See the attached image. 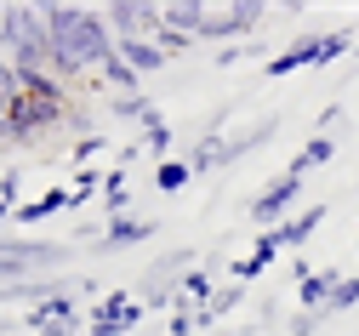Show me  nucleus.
Listing matches in <instances>:
<instances>
[{"label": "nucleus", "mask_w": 359, "mask_h": 336, "mask_svg": "<svg viewBox=\"0 0 359 336\" xmlns=\"http://www.w3.org/2000/svg\"><path fill=\"white\" fill-rule=\"evenodd\" d=\"M86 200H103V171H74V182H69V211H80Z\"/></svg>", "instance_id": "22"}, {"label": "nucleus", "mask_w": 359, "mask_h": 336, "mask_svg": "<svg viewBox=\"0 0 359 336\" xmlns=\"http://www.w3.org/2000/svg\"><path fill=\"white\" fill-rule=\"evenodd\" d=\"M120 58H126L131 69H137V74H160V69L171 63V58L160 52L154 40H120Z\"/></svg>", "instance_id": "17"}, {"label": "nucleus", "mask_w": 359, "mask_h": 336, "mask_svg": "<svg viewBox=\"0 0 359 336\" xmlns=\"http://www.w3.org/2000/svg\"><path fill=\"white\" fill-rule=\"evenodd\" d=\"M6 109H12V103H0V120H6Z\"/></svg>", "instance_id": "36"}, {"label": "nucleus", "mask_w": 359, "mask_h": 336, "mask_svg": "<svg viewBox=\"0 0 359 336\" xmlns=\"http://www.w3.org/2000/svg\"><path fill=\"white\" fill-rule=\"evenodd\" d=\"M217 291H222V285H217V268H211V262H200V268H189V274H183V285H177V308H205Z\"/></svg>", "instance_id": "14"}, {"label": "nucleus", "mask_w": 359, "mask_h": 336, "mask_svg": "<svg viewBox=\"0 0 359 336\" xmlns=\"http://www.w3.org/2000/svg\"><path fill=\"white\" fill-rule=\"evenodd\" d=\"M80 91L63 86L57 74H34L23 80V98L6 109V120H0V142H12V149H34L40 137H52L69 126V109H74Z\"/></svg>", "instance_id": "2"}, {"label": "nucleus", "mask_w": 359, "mask_h": 336, "mask_svg": "<svg viewBox=\"0 0 359 336\" xmlns=\"http://www.w3.org/2000/svg\"><path fill=\"white\" fill-rule=\"evenodd\" d=\"M46 29H52V74L63 86L103 74V63L120 52V40L97 6H46Z\"/></svg>", "instance_id": "1"}, {"label": "nucleus", "mask_w": 359, "mask_h": 336, "mask_svg": "<svg viewBox=\"0 0 359 336\" xmlns=\"http://www.w3.org/2000/svg\"><path fill=\"white\" fill-rule=\"evenodd\" d=\"M154 46H160L165 58H183V52H194L200 40H194V34H177V29H160V34H154Z\"/></svg>", "instance_id": "28"}, {"label": "nucleus", "mask_w": 359, "mask_h": 336, "mask_svg": "<svg viewBox=\"0 0 359 336\" xmlns=\"http://www.w3.org/2000/svg\"><path fill=\"white\" fill-rule=\"evenodd\" d=\"M97 80H103L109 91H126V98H131V91H143V74H137V69H131V63H126L120 52H114V58L103 63V74H97Z\"/></svg>", "instance_id": "20"}, {"label": "nucleus", "mask_w": 359, "mask_h": 336, "mask_svg": "<svg viewBox=\"0 0 359 336\" xmlns=\"http://www.w3.org/2000/svg\"><path fill=\"white\" fill-rule=\"evenodd\" d=\"M337 149H342V137H320V131H313V137L302 142V149L291 154V166H285V171H297V177H308V171H320L325 160H337Z\"/></svg>", "instance_id": "15"}, {"label": "nucleus", "mask_w": 359, "mask_h": 336, "mask_svg": "<svg viewBox=\"0 0 359 336\" xmlns=\"http://www.w3.org/2000/svg\"><path fill=\"white\" fill-rule=\"evenodd\" d=\"M23 200H29V177H23L18 166H6V171H0V206H12V211H18Z\"/></svg>", "instance_id": "25"}, {"label": "nucleus", "mask_w": 359, "mask_h": 336, "mask_svg": "<svg viewBox=\"0 0 359 336\" xmlns=\"http://www.w3.org/2000/svg\"><path fill=\"white\" fill-rule=\"evenodd\" d=\"M165 222H154V217H109L103 222V239H97V251H131V246H149V239L160 234Z\"/></svg>", "instance_id": "9"}, {"label": "nucleus", "mask_w": 359, "mask_h": 336, "mask_svg": "<svg viewBox=\"0 0 359 336\" xmlns=\"http://www.w3.org/2000/svg\"><path fill=\"white\" fill-rule=\"evenodd\" d=\"M143 302H137V291H109L97 308H86V336H131L143 325Z\"/></svg>", "instance_id": "5"}, {"label": "nucleus", "mask_w": 359, "mask_h": 336, "mask_svg": "<svg viewBox=\"0 0 359 336\" xmlns=\"http://www.w3.org/2000/svg\"><path fill=\"white\" fill-rule=\"evenodd\" d=\"M262 274H268V262H257V257H251V251H245V257H240V262H234V268H229V279H240V285H257V279H262Z\"/></svg>", "instance_id": "29"}, {"label": "nucleus", "mask_w": 359, "mask_h": 336, "mask_svg": "<svg viewBox=\"0 0 359 336\" xmlns=\"http://www.w3.org/2000/svg\"><path fill=\"white\" fill-rule=\"evenodd\" d=\"M109 114L114 120H126V126H154V120H165L160 109H154V98H149V91H131V98H126V91H109Z\"/></svg>", "instance_id": "12"}, {"label": "nucleus", "mask_w": 359, "mask_h": 336, "mask_svg": "<svg viewBox=\"0 0 359 336\" xmlns=\"http://www.w3.org/2000/svg\"><path fill=\"white\" fill-rule=\"evenodd\" d=\"M325 34H331V29H308V34L285 40L262 69L274 74V80H285V74H297V69H320V63H325Z\"/></svg>", "instance_id": "8"}, {"label": "nucleus", "mask_w": 359, "mask_h": 336, "mask_svg": "<svg viewBox=\"0 0 359 336\" xmlns=\"http://www.w3.org/2000/svg\"><path fill=\"white\" fill-rule=\"evenodd\" d=\"M348 308H359V274H342V279H337V291H331V302H325V319H331V314H348Z\"/></svg>", "instance_id": "24"}, {"label": "nucleus", "mask_w": 359, "mask_h": 336, "mask_svg": "<svg viewBox=\"0 0 359 336\" xmlns=\"http://www.w3.org/2000/svg\"><path fill=\"white\" fill-rule=\"evenodd\" d=\"M353 251H359V234H353Z\"/></svg>", "instance_id": "37"}, {"label": "nucleus", "mask_w": 359, "mask_h": 336, "mask_svg": "<svg viewBox=\"0 0 359 336\" xmlns=\"http://www.w3.org/2000/svg\"><path fill=\"white\" fill-rule=\"evenodd\" d=\"M12 217H18L12 206H0V234H6V228H12Z\"/></svg>", "instance_id": "34"}, {"label": "nucleus", "mask_w": 359, "mask_h": 336, "mask_svg": "<svg viewBox=\"0 0 359 336\" xmlns=\"http://www.w3.org/2000/svg\"><path fill=\"white\" fill-rule=\"evenodd\" d=\"M189 182H194V166H189L183 154H177V160H165V166H154V188H160L165 200H171V194H183Z\"/></svg>", "instance_id": "19"}, {"label": "nucleus", "mask_w": 359, "mask_h": 336, "mask_svg": "<svg viewBox=\"0 0 359 336\" xmlns=\"http://www.w3.org/2000/svg\"><path fill=\"white\" fill-rule=\"evenodd\" d=\"M29 336H80L86 330V314H80V297H57V302H40V308H23L18 314Z\"/></svg>", "instance_id": "7"}, {"label": "nucleus", "mask_w": 359, "mask_h": 336, "mask_svg": "<svg viewBox=\"0 0 359 336\" xmlns=\"http://www.w3.org/2000/svg\"><path fill=\"white\" fill-rule=\"evenodd\" d=\"M114 40H154L165 29V6H149V0H109L103 6Z\"/></svg>", "instance_id": "6"}, {"label": "nucleus", "mask_w": 359, "mask_h": 336, "mask_svg": "<svg viewBox=\"0 0 359 336\" xmlns=\"http://www.w3.org/2000/svg\"><path fill=\"white\" fill-rule=\"evenodd\" d=\"M205 18H211V6H205V0H171V6H165V29H177V34H194V40H200Z\"/></svg>", "instance_id": "16"}, {"label": "nucleus", "mask_w": 359, "mask_h": 336, "mask_svg": "<svg viewBox=\"0 0 359 336\" xmlns=\"http://www.w3.org/2000/svg\"><path fill=\"white\" fill-rule=\"evenodd\" d=\"M297 200H302V177H297V171H280V177H268L257 194H251L245 217L257 222V234H262V228H280L285 217H297V211H302Z\"/></svg>", "instance_id": "4"}, {"label": "nucleus", "mask_w": 359, "mask_h": 336, "mask_svg": "<svg viewBox=\"0 0 359 336\" xmlns=\"http://www.w3.org/2000/svg\"><path fill=\"white\" fill-rule=\"evenodd\" d=\"M211 336H240V330H211Z\"/></svg>", "instance_id": "35"}, {"label": "nucleus", "mask_w": 359, "mask_h": 336, "mask_svg": "<svg viewBox=\"0 0 359 336\" xmlns=\"http://www.w3.org/2000/svg\"><path fill=\"white\" fill-rule=\"evenodd\" d=\"M57 211H69V188H63V182H52V188H40L34 200H23L18 217H12V228H40V222L57 217Z\"/></svg>", "instance_id": "10"}, {"label": "nucleus", "mask_w": 359, "mask_h": 336, "mask_svg": "<svg viewBox=\"0 0 359 336\" xmlns=\"http://www.w3.org/2000/svg\"><path fill=\"white\" fill-rule=\"evenodd\" d=\"M320 222H325V206H320V200H313V206H302L297 217H285V222L274 228V234H280V251H302L308 239H313V228H320Z\"/></svg>", "instance_id": "13"}, {"label": "nucleus", "mask_w": 359, "mask_h": 336, "mask_svg": "<svg viewBox=\"0 0 359 336\" xmlns=\"http://www.w3.org/2000/svg\"><path fill=\"white\" fill-rule=\"evenodd\" d=\"M29 18H34V6H6L0 12V52H12V46L29 34Z\"/></svg>", "instance_id": "21"}, {"label": "nucleus", "mask_w": 359, "mask_h": 336, "mask_svg": "<svg viewBox=\"0 0 359 336\" xmlns=\"http://www.w3.org/2000/svg\"><path fill=\"white\" fill-rule=\"evenodd\" d=\"M337 279H342V268H313V274H302V279H297V302H302V314H325V302H331V291H337Z\"/></svg>", "instance_id": "11"}, {"label": "nucleus", "mask_w": 359, "mask_h": 336, "mask_svg": "<svg viewBox=\"0 0 359 336\" xmlns=\"http://www.w3.org/2000/svg\"><path fill=\"white\" fill-rule=\"evenodd\" d=\"M353 52H359V40H353L348 29H331V34H325V63H320V69H331V63H342V58H353Z\"/></svg>", "instance_id": "27"}, {"label": "nucleus", "mask_w": 359, "mask_h": 336, "mask_svg": "<svg viewBox=\"0 0 359 336\" xmlns=\"http://www.w3.org/2000/svg\"><path fill=\"white\" fill-rule=\"evenodd\" d=\"M109 149H114V137H80L74 149H69V160H74V171H86V166H92L97 154H109Z\"/></svg>", "instance_id": "26"}, {"label": "nucleus", "mask_w": 359, "mask_h": 336, "mask_svg": "<svg viewBox=\"0 0 359 336\" xmlns=\"http://www.w3.org/2000/svg\"><path fill=\"white\" fill-rule=\"evenodd\" d=\"M189 268H200V251H194V246H177V251L154 257V262L137 274V302H143V308H177V285H183Z\"/></svg>", "instance_id": "3"}, {"label": "nucleus", "mask_w": 359, "mask_h": 336, "mask_svg": "<svg viewBox=\"0 0 359 336\" xmlns=\"http://www.w3.org/2000/svg\"><path fill=\"white\" fill-rule=\"evenodd\" d=\"M251 257H257V262H274V257H280V234H274V228H262V234L251 239Z\"/></svg>", "instance_id": "31"}, {"label": "nucleus", "mask_w": 359, "mask_h": 336, "mask_svg": "<svg viewBox=\"0 0 359 336\" xmlns=\"http://www.w3.org/2000/svg\"><path fill=\"white\" fill-rule=\"evenodd\" d=\"M103 211L109 217H126L131 211V177H126V166L103 171Z\"/></svg>", "instance_id": "18"}, {"label": "nucleus", "mask_w": 359, "mask_h": 336, "mask_svg": "<svg viewBox=\"0 0 359 336\" xmlns=\"http://www.w3.org/2000/svg\"><path fill=\"white\" fill-rule=\"evenodd\" d=\"M245 63V46H217V69H234Z\"/></svg>", "instance_id": "33"}, {"label": "nucleus", "mask_w": 359, "mask_h": 336, "mask_svg": "<svg viewBox=\"0 0 359 336\" xmlns=\"http://www.w3.org/2000/svg\"><path fill=\"white\" fill-rule=\"evenodd\" d=\"M143 154H154L160 166H165V160H177V154H171V120H154V126L143 131Z\"/></svg>", "instance_id": "23"}, {"label": "nucleus", "mask_w": 359, "mask_h": 336, "mask_svg": "<svg viewBox=\"0 0 359 336\" xmlns=\"http://www.w3.org/2000/svg\"><path fill=\"white\" fill-rule=\"evenodd\" d=\"M69 131H74V137H97V131H92V103H86V98H74V109H69Z\"/></svg>", "instance_id": "30"}, {"label": "nucleus", "mask_w": 359, "mask_h": 336, "mask_svg": "<svg viewBox=\"0 0 359 336\" xmlns=\"http://www.w3.org/2000/svg\"><path fill=\"white\" fill-rule=\"evenodd\" d=\"M320 325H325V314H297V319H291V336H313Z\"/></svg>", "instance_id": "32"}, {"label": "nucleus", "mask_w": 359, "mask_h": 336, "mask_svg": "<svg viewBox=\"0 0 359 336\" xmlns=\"http://www.w3.org/2000/svg\"><path fill=\"white\" fill-rule=\"evenodd\" d=\"M353 63H359V52H353Z\"/></svg>", "instance_id": "38"}]
</instances>
